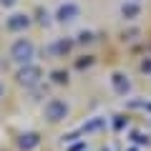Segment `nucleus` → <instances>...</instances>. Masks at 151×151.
Masks as SVG:
<instances>
[{
	"label": "nucleus",
	"mask_w": 151,
	"mask_h": 151,
	"mask_svg": "<svg viewBox=\"0 0 151 151\" xmlns=\"http://www.w3.org/2000/svg\"><path fill=\"white\" fill-rule=\"evenodd\" d=\"M113 126H116V129H121V126H124V119H121V116H116V121H113Z\"/></svg>",
	"instance_id": "18"
},
{
	"label": "nucleus",
	"mask_w": 151,
	"mask_h": 151,
	"mask_svg": "<svg viewBox=\"0 0 151 151\" xmlns=\"http://www.w3.org/2000/svg\"><path fill=\"white\" fill-rule=\"evenodd\" d=\"M134 3H139V0H134Z\"/></svg>",
	"instance_id": "20"
},
{
	"label": "nucleus",
	"mask_w": 151,
	"mask_h": 151,
	"mask_svg": "<svg viewBox=\"0 0 151 151\" xmlns=\"http://www.w3.org/2000/svg\"><path fill=\"white\" fill-rule=\"evenodd\" d=\"M3 93H5V88H3V83H0V98H3Z\"/></svg>",
	"instance_id": "19"
},
{
	"label": "nucleus",
	"mask_w": 151,
	"mask_h": 151,
	"mask_svg": "<svg viewBox=\"0 0 151 151\" xmlns=\"http://www.w3.org/2000/svg\"><path fill=\"white\" fill-rule=\"evenodd\" d=\"M50 78H53V83H68V73L65 70H53Z\"/></svg>",
	"instance_id": "11"
},
{
	"label": "nucleus",
	"mask_w": 151,
	"mask_h": 151,
	"mask_svg": "<svg viewBox=\"0 0 151 151\" xmlns=\"http://www.w3.org/2000/svg\"><path fill=\"white\" fill-rule=\"evenodd\" d=\"M40 76H43V70L38 68V65H33V63H28V65H23L20 70H18V83H23V86H35L38 81H40Z\"/></svg>",
	"instance_id": "3"
},
{
	"label": "nucleus",
	"mask_w": 151,
	"mask_h": 151,
	"mask_svg": "<svg viewBox=\"0 0 151 151\" xmlns=\"http://www.w3.org/2000/svg\"><path fill=\"white\" fill-rule=\"evenodd\" d=\"M5 25H8V30L20 33V30H25V28L30 25V15H25V13H13V15L5 20Z\"/></svg>",
	"instance_id": "5"
},
{
	"label": "nucleus",
	"mask_w": 151,
	"mask_h": 151,
	"mask_svg": "<svg viewBox=\"0 0 151 151\" xmlns=\"http://www.w3.org/2000/svg\"><path fill=\"white\" fill-rule=\"evenodd\" d=\"M129 106L131 108H149V111H151V103H146V101H131Z\"/></svg>",
	"instance_id": "14"
},
{
	"label": "nucleus",
	"mask_w": 151,
	"mask_h": 151,
	"mask_svg": "<svg viewBox=\"0 0 151 151\" xmlns=\"http://www.w3.org/2000/svg\"><path fill=\"white\" fill-rule=\"evenodd\" d=\"M91 63H93V58H86V60H78L76 65H78V68H86V65H91Z\"/></svg>",
	"instance_id": "16"
},
{
	"label": "nucleus",
	"mask_w": 151,
	"mask_h": 151,
	"mask_svg": "<svg viewBox=\"0 0 151 151\" xmlns=\"http://www.w3.org/2000/svg\"><path fill=\"white\" fill-rule=\"evenodd\" d=\"M103 124H106V119H93V121H88L86 126H83V131H98V129H103Z\"/></svg>",
	"instance_id": "10"
},
{
	"label": "nucleus",
	"mask_w": 151,
	"mask_h": 151,
	"mask_svg": "<svg viewBox=\"0 0 151 151\" xmlns=\"http://www.w3.org/2000/svg\"><path fill=\"white\" fill-rule=\"evenodd\" d=\"M70 45H73V40H65V38H60V40H55V43L48 48V53H53V55H63V53H68V50H70Z\"/></svg>",
	"instance_id": "9"
},
{
	"label": "nucleus",
	"mask_w": 151,
	"mask_h": 151,
	"mask_svg": "<svg viewBox=\"0 0 151 151\" xmlns=\"http://www.w3.org/2000/svg\"><path fill=\"white\" fill-rule=\"evenodd\" d=\"M121 15H124L126 20H134V18L141 15V5H139V3H134V0H126L124 5H121Z\"/></svg>",
	"instance_id": "7"
},
{
	"label": "nucleus",
	"mask_w": 151,
	"mask_h": 151,
	"mask_svg": "<svg viewBox=\"0 0 151 151\" xmlns=\"http://www.w3.org/2000/svg\"><path fill=\"white\" fill-rule=\"evenodd\" d=\"M111 86H113V91L119 93V96H126V93H131V81H129V76L119 73V70L111 76Z\"/></svg>",
	"instance_id": "6"
},
{
	"label": "nucleus",
	"mask_w": 151,
	"mask_h": 151,
	"mask_svg": "<svg viewBox=\"0 0 151 151\" xmlns=\"http://www.w3.org/2000/svg\"><path fill=\"white\" fill-rule=\"evenodd\" d=\"M96 38H93V33L91 30H81L78 33V43H93Z\"/></svg>",
	"instance_id": "12"
},
{
	"label": "nucleus",
	"mask_w": 151,
	"mask_h": 151,
	"mask_svg": "<svg viewBox=\"0 0 151 151\" xmlns=\"http://www.w3.org/2000/svg\"><path fill=\"white\" fill-rule=\"evenodd\" d=\"M68 116V103L60 101V98H50L45 103V119L48 121H63Z\"/></svg>",
	"instance_id": "2"
},
{
	"label": "nucleus",
	"mask_w": 151,
	"mask_h": 151,
	"mask_svg": "<svg viewBox=\"0 0 151 151\" xmlns=\"http://www.w3.org/2000/svg\"><path fill=\"white\" fill-rule=\"evenodd\" d=\"M0 5H3V8H10V5H15V0H0Z\"/></svg>",
	"instance_id": "17"
},
{
	"label": "nucleus",
	"mask_w": 151,
	"mask_h": 151,
	"mask_svg": "<svg viewBox=\"0 0 151 151\" xmlns=\"http://www.w3.org/2000/svg\"><path fill=\"white\" fill-rule=\"evenodd\" d=\"M141 70L151 76V58H144V60H141Z\"/></svg>",
	"instance_id": "15"
},
{
	"label": "nucleus",
	"mask_w": 151,
	"mask_h": 151,
	"mask_svg": "<svg viewBox=\"0 0 151 151\" xmlns=\"http://www.w3.org/2000/svg\"><path fill=\"white\" fill-rule=\"evenodd\" d=\"M38 144H40V136H38V134H33V131H30V134H23V136H20V141H18V146H20L23 151L35 149Z\"/></svg>",
	"instance_id": "8"
},
{
	"label": "nucleus",
	"mask_w": 151,
	"mask_h": 151,
	"mask_svg": "<svg viewBox=\"0 0 151 151\" xmlns=\"http://www.w3.org/2000/svg\"><path fill=\"white\" fill-rule=\"evenodd\" d=\"M131 139H134L136 144H149V136H144V134H139V131H134V134H131Z\"/></svg>",
	"instance_id": "13"
},
{
	"label": "nucleus",
	"mask_w": 151,
	"mask_h": 151,
	"mask_svg": "<svg viewBox=\"0 0 151 151\" xmlns=\"http://www.w3.org/2000/svg\"><path fill=\"white\" fill-rule=\"evenodd\" d=\"M78 15H81V8L76 5V3H70V0L60 3L58 10H55V20H58V23H73Z\"/></svg>",
	"instance_id": "4"
},
{
	"label": "nucleus",
	"mask_w": 151,
	"mask_h": 151,
	"mask_svg": "<svg viewBox=\"0 0 151 151\" xmlns=\"http://www.w3.org/2000/svg\"><path fill=\"white\" fill-rule=\"evenodd\" d=\"M33 55H35V45L28 38H18L15 43L10 45V58L15 63H20V65H28L33 60Z\"/></svg>",
	"instance_id": "1"
}]
</instances>
